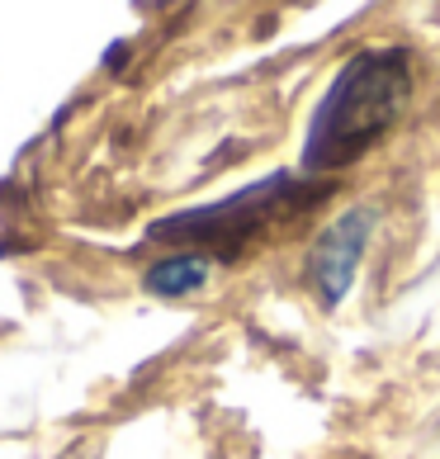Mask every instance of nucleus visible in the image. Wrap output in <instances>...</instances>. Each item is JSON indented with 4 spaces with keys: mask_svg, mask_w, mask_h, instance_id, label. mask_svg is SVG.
Returning <instances> with one entry per match:
<instances>
[{
    "mask_svg": "<svg viewBox=\"0 0 440 459\" xmlns=\"http://www.w3.org/2000/svg\"><path fill=\"white\" fill-rule=\"evenodd\" d=\"M317 199H327L323 180L275 171V176L246 185V190H237L228 199L204 204V209L157 218L151 237H161V242H194V247L223 251V256H242L261 232H270L275 223H284V218H298L303 209H313Z\"/></svg>",
    "mask_w": 440,
    "mask_h": 459,
    "instance_id": "f03ea898",
    "label": "nucleus"
},
{
    "mask_svg": "<svg viewBox=\"0 0 440 459\" xmlns=\"http://www.w3.org/2000/svg\"><path fill=\"white\" fill-rule=\"evenodd\" d=\"M379 213L360 204V209H346L336 213L332 223L313 237V251H308V265H303V280H308L313 299L323 308H341V299L350 294L355 284V270L365 261V247H369V232H375Z\"/></svg>",
    "mask_w": 440,
    "mask_h": 459,
    "instance_id": "7ed1b4c3",
    "label": "nucleus"
},
{
    "mask_svg": "<svg viewBox=\"0 0 440 459\" xmlns=\"http://www.w3.org/2000/svg\"><path fill=\"white\" fill-rule=\"evenodd\" d=\"M412 95L408 48H365L341 62L303 138V171L323 180L375 152L398 128Z\"/></svg>",
    "mask_w": 440,
    "mask_h": 459,
    "instance_id": "f257e3e1",
    "label": "nucleus"
},
{
    "mask_svg": "<svg viewBox=\"0 0 440 459\" xmlns=\"http://www.w3.org/2000/svg\"><path fill=\"white\" fill-rule=\"evenodd\" d=\"M213 275V261L199 256V251H176V256H161L157 265L147 270V289L161 299H176V294H194L204 289V280Z\"/></svg>",
    "mask_w": 440,
    "mask_h": 459,
    "instance_id": "20e7f679",
    "label": "nucleus"
}]
</instances>
